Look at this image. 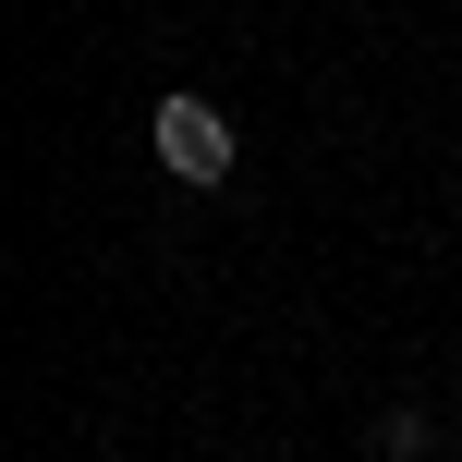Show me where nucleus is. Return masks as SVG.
Here are the masks:
<instances>
[{
    "instance_id": "nucleus-1",
    "label": "nucleus",
    "mask_w": 462,
    "mask_h": 462,
    "mask_svg": "<svg viewBox=\"0 0 462 462\" xmlns=\"http://www.w3.org/2000/svg\"><path fill=\"white\" fill-rule=\"evenodd\" d=\"M146 146H159V171H171L183 195H219V183H231V122L208 110V97H159Z\"/></svg>"
},
{
    "instance_id": "nucleus-2",
    "label": "nucleus",
    "mask_w": 462,
    "mask_h": 462,
    "mask_svg": "<svg viewBox=\"0 0 462 462\" xmlns=\"http://www.w3.org/2000/svg\"><path fill=\"white\" fill-rule=\"evenodd\" d=\"M426 439H439L426 402H390V414H377V462H426Z\"/></svg>"
}]
</instances>
